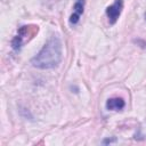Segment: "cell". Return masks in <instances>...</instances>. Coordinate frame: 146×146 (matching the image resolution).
<instances>
[{
  "mask_svg": "<svg viewBox=\"0 0 146 146\" xmlns=\"http://www.w3.org/2000/svg\"><path fill=\"white\" fill-rule=\"evenodd\" d=\"M63 58V46L58 35H51L42 49L31 59V64L40 70L55 68Z\"/></svg>",
  "mask_w": 146,
  "mask_h": 146,
  "instance_id": "1",
  "label": "cell"
},
{
  "mask_svg": "<svg viewBox=\"0 0 146 146\" xmlns=\"http://www.w3.org/2000/svg\"><path fill=\"white\" fill-rule=\"evenodd\" d=\"M38 26H30V25H23L18 29L17 31V34L14 36L13 41H11V47L14 50H19L22 48V46L26 42L27 39H25L26 35L29 36H32L34 35L36 32H38ZM29 41V40H27Z\"/></svg>",
  "mask_w": 146,
  "mask_h": 146,
  "instance_id": "2",
  "label": "cell"
},
{
  "mask_svg": "<svg viewBox=\"0 0 146 146\" xmlns=\"http://www.w3.org/2000/svg\"><path fill=\"white\" fill-rule=\"evenodd\" d=\"M123 9V0H114V2L106 8V16L108 18V23L111 25L115 24L122 13Z\"/></svg>",
  "mask_w": 146,
  "mask_h": 146,
  "instance_id": "3",
  "label": "cell"
},
{
  "mask_svg": "<svg viewBox=\"0 0 146 146\" xmlns=\"http://www.w3.org/2000/svg\"><path fill=\"white\" fill-rule=\"evenodd\" d=\"M84 5H86V0H76L75 1L74 7H73V13L70 16V21H68L71 25H75L79 22L81 15L84 11Z\"/></svg>",
  "mask_w": 146,
  "mask_h": 146,
  "instance_id": "4",
  "label": "cell"
},
{
  "mask_svg": "<svg viewBox=\"0 0 146 146\" xmlns=\"http://www.w3.org/2000/svg\"><path fill=\"white\" fill-rule=\"evenodd\" d=\"M124 106L125 102L121 97H112L106 102V108L108 111H121L122 108H124Z\"/></svg>",
  "mask_w": 146,
  "mask_h": 146,
  "instance_id": "5",
  "label": "cell"
},
{
  "mask_svg": "<svg viewBox=\"0 0 146 146\" xmlns=\"http://www.w3.org/2000/svg\"><path fill=\"white\" fill-rule=\"evenodd\" d=\"M112 141H115V139H106V140H104L103 143L106 144V143H112Z\"/></svg>",
  "mask_w": 146,
  "mask_h": 146,
  "instance_id": "6",
  "label": "cell"
},
{
  "mask_svg": "<svg viewBox=\"0 0 146 146\" xmlns=\"http://www.w3.org/2000/svg\"><path fill=\"white\" fill-rule=\"evenodd\" d=\"M145 18H146V14H145Z\"/></svg>",
  "mask_w": 146,
  "mask_h": 146,
  "instance_id": "7",
  "label": "cell"
}]
</instances>
